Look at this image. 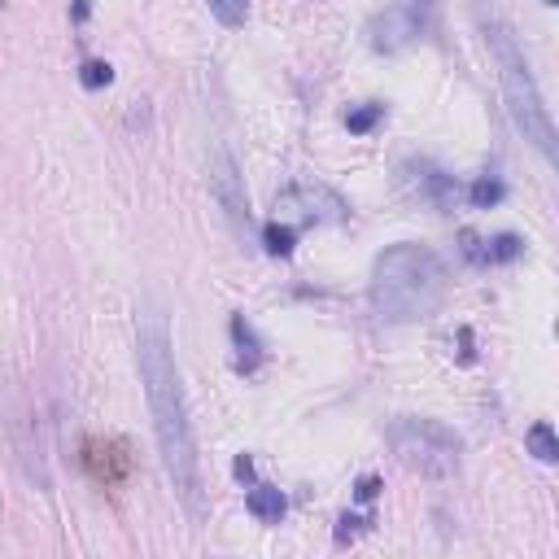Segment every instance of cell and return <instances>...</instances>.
Segmentation results:
<instances>
[{"instance_id": "18", "label": "cell", "mask_w": 559, "mask_h": 559, "mask_svg": "<svg viewBox=\"0 0 559 559\" xmlns=\"http://www.w3.org/2000/svg\"><path fill=\"white\" fill-rule=\"evenodd\" d=\"M376 493H380V480H376V476H362V480H358V498H362V502H371Z\"/></svg>"}, {"instance_id": "12", "label": "cell", "mask_w": 559, "mask_h": 559, "mask_svg": "<svg viewBox=\"0 0 559 559\" xmlns=\"http://www.w3.org/2000/svg\"><path fill=\"white\" fill-rule=\"evenodd\" d=\"M524 441H528L533 459H542V463H555V459H559V441H555V428H550V424H533V428L524 432Z\"/></svg>"}, {"instance_id": "20", "label": "cell", "mask_w": 559, "mask_h": 559, "mask_svg": "<svg viewBox=\"0 0 559 559\" xmlns=\"http://www.w3.org/2000/svg\"><path fill=\"white\" fill-rule=\"evenodd\" d=\"M546 4H559V0H546Z\"/></svg>"}, {"instance_id": "2", "label": "cell", "mask_w": 559, "mask_h": 559, "mask_svg": "<svg viewBox=\"0 0 559 559\" xmlns=\"http://www.w3.org/2000/svg\"><path fill=\"white\" fill-rule=\"evenodd\" d=\"M371 310L389 323H415L432 314L445 297V262L415 240L389 245L371 262V284H367Z\"/></svg>"}, {"instance_id": "7", "label": "cell", "mask_w": 559, "mask_h": 559, "mask_svg": "<svg viewBox=\"0 0 559 559\" xmlns=\"http://www.w3.org/2000/svg\"><path fill=\"white\" fill-rule=\"evenodd\" d=\"M210 197L218 201V210L231 218V223H249V192H245V175L236 166V157L218 144L210 153Z\"/></svg>"}, {"instance_id": "16", "label": "cell", "mask_w": 559, "mask_h": 559, "mask_svg": "<svg viewBox=\"0 0 559 559\" xmlns=\"http://www.w3.org/2000/svg\"><path fill=\"white\" fill-rule=\"evenodd\" d=\"M79 79H83V87H87V92H96V87H109V83H114V66H109V61H87Z\"/></svg>"}, {"instance_id": "19", "label": "cell", "mask_w": 559, "mask_h": 559, "mask_svg": "<svg viewBox=\"0 0 559 559\" xmlns=\"http://www.w3.org/2000/svg\"><path fill=\"white\" fill-rule=\"evenodd\" d=\"M236 476H240V480L253 476V463H249V459H236Z\"/></svg>"}, {"instance_id": "10", "label": "cell", "mask_w": 559, "mask_h": 559, "mask_svg": "<svg viewBox=\"0 0 559 559\" xmlns=\"http://www.w3.org/2000/svg\"><path fill=\"white\" fill-rule=\"evenodd\" d=\"M231 341H236V349H240L236 367H240V371H253V367H258V336H253V328L245 323V314L231 319Z\"/></svg>"}, {"instance_id": "13", "label": "cell", "mask_w": 559, "mask_h": 559, "mask_svg": "<svg viewBox=\"0 0 559 559\" xmlns=\"http://www.w3.org/2000/svg\"><path fill=\"white\" fill-rule=\"evenodd\" d=\"M262 245H266V253H275V258H288L293 253V227L288 223H266V231H262Z\"/></svg>"}, {"instance_id": "15", "label": "cell", "mask_w": 559, "mask_h": 559, "mask_svg": "<svg viewBox=\"0 0 559 559\" xmlns=\"http://www.w3.org/2000/svg\"><path fill=\"white\" fill-rule=\"evenodd\" d=\"M205 4L223 26H245V17H249V0H205Z\"/></svg>"}, {"instance_id": "5", "label": "cell", "mask_w": 559, "mask_h": 559, "mask_svg": "<svg viewBox=\"0 0 559 559\" xmlns=\"http://www.w3.org/2000/svg\"><path fill=\"white\" fill-rule=\"evenodd\" d=\"M349 214L345 197L332 192L328 183H288L280 197H275V218L288 223V227H319V223H341Z\"/></svg>"}, {"instance_id": "17", "label": "cell", "mask_w": 559, "mask_h": 559, "mask_svg": "<svg viewBox=\"0 0 559 559\" xmlns=\"http://www.w3.org/2000/svg\"><path fill=\"white\" fill-rule=\"evenodd\" d=\"M380 118H384V105H362V109H349V118H345V122H349V131H354V135H362V131H371Z\"/></svg>"}, {"instance_id": "8", "label": "cell", "mask_w": 559, "mask_h": 559, "mask_svg": "<svg viewBox=\"0 0 559 559\" xmlns=\"http://www.w3.org/2000/svg\"><path fill=\"white\" fill-rule=\"evenodd\" d=\"M402 179L411 183V192H415V197L432 201L437 210H445V205H450L454 179H450L445 170H437V166H428V162H406V175H402Z\"/></svg>"}, {"instance_id": "1", "label": "cell", "mask_w": 559, "mask_h": 559, "mask_svg": "<svg viewBox=\"0 0 559 559\" xmlns=\"http://www.w3.org/2000/svg\"><path fill=\"white\" fill-rule=\"evenodd\" d=\"M135 349H140V380H144L166 480L175 485L188 515H197L201 511V459H197V437H192V419H188V402H183V384H179V367H175V349H170L162 314L140 319Z\"/></svg>"}, {"instance_id": "9", "label": "cell", "mask_w": 559, "mask_h": 559, "mask_svg": "<svg viewBox=\"0 0 559 559\" xmlns=\"http://www.w3.org/2000/svg\"><path fill=\"white\" fill-rule=\"evenodd\" d=\"M245 507H249V515H253L258 524H280L284 511H288V498H284L280 489H271V485H253V489L245 493Z\"/></svg>"}, {"instance_id": "11", "label": "cell", "mask_w": 559, "mask_h": 559, "mask_svg": "<svg viewBox=\"0 0 559 559\" xmlns=\"http://www.w3.org/2000/svg\"><path fill=\"white\" fill-rule=\"evenodd\" d=\"M520 253H524V240H520V236H511V231H502V236L485 240V266H498V262H515Z\"/></svg>"}, {"instance_id": "6", "label": "cell", "mask_w": 559, "mask_h": 559, "mask_svg": "<svg viewBox=\"0 0 559 559\" xmlns=\"http://www.w3.org/2000/svg\"><path fill=\"white\" fill-rule=\"evenodd\" d=\"M428 22H432V0H397L367 22V44L376 52H397L415 44L428 31Z\"/></svg>"}, {"instance_id": "3", "label": "cell", "mask_w": 559, "mask_h": 559, "mask_svg": "<svg viewBox=\"0 0 559 559\" xmlns=\"http://www.w3.org/2000/svg\"><path fill=\"white\" fill-rule=\"evenodd\" d=\"M485 44H489V57H493V70H498V87H502V100H507V114L515 122V131L546 157L555 162V122H550V109L542 100V87L524 61V48L515 44L511 26L498 22V17H485Z\"/></svg>"}, {"instance_id": "14", "label": "cell", "mask_w": 559, "mask_h": 559, "mask_svg": "<svg viewBox=\"0 0 559 559\" xmlns=\"http://www.w3.org/2000/svg\"><path fill=\"white\" fill-rule=\"evenodd\" d=\"M467 197H472V205H476V210H489V205H498V201H502V179L480 175V179L472 183V192H467Z\"/></svg>"}, {"instance_id": "4", "label": "cell", "mask_w": 559, "mask_h": 559, "mask_svg": "<svg viewBox=\"0 0 559 559\" xmlns=\"http://www.w3.org/2000/svg\"><path fill=\"white\" fill-rule=\"evenodd\" d=\"M389 445L402 459V467L428 476V480H445L459 472L463 463V437L441 424V419H424V415H402L389 424Z\"/></svg>"}]
</instances>
